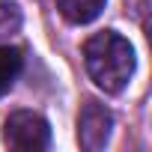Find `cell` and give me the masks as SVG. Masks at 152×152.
Listing matches in <instances>:
<instances>
[{"instance_id": "cell-4", "label": "cell", "mask_w": 152, "mask_h": 152, "mask_svg": "<svg viewBox=\"0 0 152 152\" xmlns=\"http://www.w3.org/2000/svg\"><path fill=\"white\" fill-rule=\"evenodd\" d=\"M107 6V0H57V12L69 24H90Z\"/></svg>"}, {"instance_id": "cell-6", "label": "cell", "mask_w": 152, "mask_h": 152, "mask_svg": "<svg viewBox=\"0 0 152 152\" xmlns=\"http://www.w3.org/2000/svg\"><path fill=\"white\" fill-rule=\"evenodd\" d=\"M21 9L15 0H0V39H6L21 30Z\"/></svg>"}, {"instance_id": "cell-3", "label": "cell", "mask_w": 152, "mask_h": 152, "mask_svg": "<svg viewBox=\"0 0 152 152\" xmlns=\"http://www.w3.org/2000/svg\"><path fill=\"white\" fill-rule=\"evenodd\" d=\"M110 131H113V113L102 102L87 99L81 107V116H78V143L87 152H99L107 146Z\"/></svg>"}, {"instance_id": "cell-5", "label": "cell", "mask_w": 152, "mask_h": 152, "mask_svg": "<svg viewBox=\"0 0 152 152\" xmlns=\"http://www.w3.org/2000/svg\"><path fill=\"white\" fill-rule=\"evenodd\" d=\"M21 69H24V54L18 48L0 45V96H6L12 90V84L18 81Z\"/></svg>"}, {"instance_id": "cell-1", "label": "cell", "mask_w": 152, "mask_h": 152, "mask_svg": "<svg viewBox=\"0 0 152 152\" xmlns=\"http://www.w3.org/2000/svg\"><path fill=\"white\" fill-rule=\"evenodd\" d=\"M84 66L99 90L116 96L128 87L137 60L125 36H119L116 30H102L84 42Z\"/></svg>"}, {"instance_id": "cell-2", "label": "cell", "mask_w": 152, "mask_h": 152, "mask_svg": "<svg viewBox=\"0 0 152 152\" xmlns=\"http://www.w3.org/2000/svg\"><path fill=\"white\" fill-rule=\"evenodd\" d=\"M3 140L18 152H39L51 146V125L36 110H15L3 122Z\"/></svg>"}]
</instances>
